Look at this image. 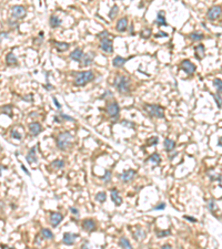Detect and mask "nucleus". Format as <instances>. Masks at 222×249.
I'll return each instance as SVG.
<instances>
[{
  "label": "nucleus",
  "mask_w": 222,
  "mask_h": 249,
  "mask_svg": "<svg viewBox=\"0 0 222 249\" xmlns=\"http://www.w3.org/2000/svg\"><path fill=\"white\" fill-rule=\"evenodd\" d=\"M94 198H96V201H99V203H105V199H107V194H105V192H99L97 195L94 196Z\"/></svg>",
  "instance_id": "2f4dec72"
},
{
  "label": "nucleus",
  "mask_w": 222,
  "mask_h": 249,
  "mask_svg": "<svg viewBox=\"0 0 222 249\" xmlns=\"http://www.w3.org/2000/svg\"><path fill=\"white\" fill-rule=\"evenodd\" d=\"M72 135L69 132H61L57 137V147L59 150H67L71 145Z\"/></svg>",
  "instance_id": "7ed1b4c3"
},
{
  "label": "nucleus",
  "mask_w": 222,
  "mask_h": 249,
  "mask_svg": "<svg viewBox=\"0 0 222 249\" xmlns=\"http://www.w3.org/2000/svg\"><path fill=\"white\" fill-rule=\"evenodd\" d=\"M23 101H27V102H32L34 101V95L32 94H29V95H26L22 98Z\"/></svg>",
  "instance_id": "de8ad7c7"
},
{
  "label": "nucleus",
  "mask_w": 222,
  "mask_h": 249,
  "mask_svg": "<svg viewBox=\"0 0 222 249\" xmlns=\"http://www.w3.org/2000/svg\"><path fill=\"white\" fill-rule=\"evenodd\" d=\"M99 48L102 50L105 53H112L113 52V44H112V41L108 38H103L100 41Z\"/></svg>",
  "instance_id": "6e6552de"
},
{
  "label": "nucleus",
  "mask_w": 222,
  "mask_h": 249,
  "mask_svg": "<svg viewBox=\"0 0 222 249\" xmlns=\"http://www.w3.org/2000/svg\"><path fill=\"white\" fill-rule=\"evenodd\" d=\"M49 23H50V27H51V28H58V27L61 26L62 20L60 19L58 16H51L50 20H49Z\"/></svg>",
  "instance_id": "a878e982"
},
{
  "label": "nucleus",
  "mask_w": 222,
  "mask_h": 249,
  "mask_svg": "<svg viewBox=\"0 0 222 249\" xmlns=\"http://www.w3.org/2000/svg\"><path fill=\"white\" fill-rule=\"evenodd\" d=\"M194 56L198 60H202L205 56V49L203 44H198L194 47Z\"/></svg>",
  "instance_id": "412c9836"
},
{
  "label": "nucleus",
  "mask_w": 222,
  "mask_h": 249,
  "mask_svg": "<svg viewBox=\"0 0 222 249\" xmlns=\"http://www.w3.org/2000/svg\"><path fill=\"white\" fill-rule=\"evenodd\" d=\"M69 209H70V212H71L73 215L79 216V210H78V208H74V207H69Z\"/></svg>",
  "instance_id": "8fccbe9b"
},
{
  "label": "nucleus",
  "mask_w": 222,
  "mask_h": 249,
  "mask_svg": "<svg viewBox=\"0 0 222 249\" xmlns=\"http://www.w3.org/2000/svg\"><path fill=\"white\" fill-rule=\"evenodd\" d=\"M119 245H120V247H121V248H127V249L132 248V246H131V243H130V241H129V239H127L125 237L120 238Z\"/></svg>",
  "instance_id": "c85d7f7f"
},
{
  "label": "nucleus",
  "mask_w": 222,
  "mask_h": 249,
  "mask_svg": "<svg viewBox=\"0 0 222 249\" xmlns=\"http://www.w3.org/2000/svg\"><path fill=\"white\" fill-rule=\"evenodd\" d=\"M148 143H147V146H154V145H157L158 143H159V139H158L157 136H152V137H150V139H148Z\"/></svg>",
  "instance_id": "c9c22d12"
},
{
  "label": "nucleus",
  "mask_w": 222,
  "mask_h": 249,
  "mask_svg": "<svg viewBox=\"0 0 222 249\" xmlns=\"http://www.w3.org/2000/svg\"><path fill=\"white\" fill-rule=\"evenodd\" d=\"M65 166V162L62 159H54V161L51 162V167L52 168H56V170H60Z\"/></svg>",
  "instance_id": "c756f323"
},
{
  "label": "nucleus",
  "mask_w": 222,
  "mask_h": 249,
  "mask_svg": "<svg viewBox=\"0 0 222 249\" xmlns=\"http://www.w3.org/2000/svg\"><path fill=\"white\" fill-rule=\"evenodd\" d=\"M189 37L192 41H200V40H203L204 39V34L202 32L200 31H194V32H191L189 34Z\"/></svg>",
  "instance_id": "bb28decb"
},
{
  "label": "nucleus",
  "mask_w": 222,
  "mask_h": 249,
  "mask_svg": "<svg viewBox=\"0 0 222 249\" xmlns=\"http://www.w3.org/2000/svg\"><path fill=\"white\" fill-rule=\"evenodd\" d=\"M129 59H131V58H127V59H125V58L117 56V57H114L113 60H112V64H113L114 68H122Z\"/></svg>",
  "instance_id": "4be33fe9"
},
{
  "label": "nucleus",
  "mask_w": 222,
  "mask_h": 249,
  "mask_svg": "<svg viewBox=\"0 0 222 249\" xmlns=\"http://www.w3.org/2000/svg\"><path fill=\"white\" fill-rule=\"evenodd\" d=\"M163 146H165V151L168 153H171L174 150V147H176V142L171 139H165V142H163Z\"/></svg>",
  "instance_id": "b1692460"
},
{
  "label": "nucleus",
  "mask_w": 222,
  "mask_h": 249,
  "mask_svg": "<svg viewBox=\"0 0 222 249\" xmlns=\"http://www.w3.org/2000/svg\"><path fill=\"white\" fill-rule=\"evenodd\" d=\"M10 135H11V137H12V139H14V140H21V135H20L19 132H18V131H16V130H12Z\"/></svg>",
  "instance_id": "37998d69"
},
{
  "label": "nucleus",
  "mask_w": 222,
  "mask_h": 249,
  "mask_svg": "<svg viewBox=\"0 0 222 249\" xmlns=\"http://www.w3.org/2000/svg\"><path fill=\"white\" fill-rule=\"evenodd\" d=\"M218 145H219L220 147H222V136L219 139V141H218Z\"/></svg>",
  "instance_id": "bf43d9fd"
},
{
  "label": "nucleus",
  "mask_w": 222,
  "mask_h": 249,
  "mask_svg": "<svg viewBox=\"0 0 222 249\" xmlns=\"http://www.w3.org/2000/svg\"><path fill=\"white\" fill-rule=\"evenodd\" d=\"M110 197H111V201H113V204L116 205V206H120V205L122 204L123 201L119 194V190H118L117 188H112V190H110Z\"/></svg>",
  "instance_id": "f8f14e48"
},
{
  "label": "nucleus",
  "mask_w": 222,
  "mask_h": 249,
  "mask_svg": "<svg viewBox=\"0 0 222 249\" xmlns=\"http://www.w3.org/2000/svg\"><path fill=\"white\" fill-rule=\"evenodd\" d=\"M222 13V8L220 6H213L211 7L210 9H209L208 13H207V17H208L209 20H211V21H214V20H216L218 18L221 16Z\"/></svg>",
  "instance_id": "1a4fd4ad"
},
{
  "label": "nucleus",
  "mask_w": 222,
  "mask_h": 249,
  "mask_svg": "<svg viewBox=\"0 0 222 249\" xmlns=\"http://www.w3.org/2000/svg\"><path fill=\"white\" fill-rule=\"evenodd\" d=\"M102 181L105 183H109L111 181V172L110 170H105V174L102 176Z\"/></svg>",
  "instance_id": "a19ab883"
},
{
  "label": "nucleus",
  "mask_w": 222,
  "mask_h": 249,
  "mask_svg": "<svg viewBox=\"0 0 222 249\" xmlns=\"http://www.w3.org/2000/svg\"><path fill=\"white\" fill-rule=\"evenodd\" d=\"M9 25H10V26H17V22H16V21L12 22V18H11V19L9 20Z\"/></svg>",
  "instance_id": "6e6d98bb"
},
{
  "label": "nucleus",
  "mask_w": 222,
  "mask_h": 249,
  "mask_svg": "<svg viewBox=\"0 0 222 249\" xmlns=\"http://www.w3.org/2000/svg\"><path fill=\"white\" fill-rule=\"evenodd\" d=\"M151 29L150 28H145L141 30V32H140V36H141V38H143V39H148L149 37L151 36Z\"/></svg>",
  "instance_id": "f704fd0d"
},
{
  "label": "nucleus",
  "mask_w": 222,
  "mask_h": 249,
  "mask_svg": "<svg viewBox=\"0 0 222 249\" xmlns=\"http://www.w3.org/2000/svg\"><path fill=\"white\" fill-rule=\"evenodd\" d=\"M79 238L78 234H72V232H65L62 238V243L67 246H72L76 241V239Z\"/></svg>",
  "instance_id": "9b49d317"
},
{
  "label": "nucleus",
  "mask_w": 222,
  "mask_h": 249,
  "mask_svg": "<svg viewBox=\"0 0 222 249\" xmlns=\"http://www.w3.org/2000/svg\"><path fill=\"white\" fill-rule=\"evenodd\" d=\"M116 29L119 32H125L128 29V19L127 18H121L118 20L117 25H116Z\"/></svg>",
  "instance_id": "aec40b11"
},
{
  "label": "nucleus",
  "mask_w": 222,
  "mask_h": 249,
  "mask_svg": "<svg viewBox=\"0 0 222 249\" xmlns=\"http://www.w3.org/2000/svg\"><path fill=\"white\" fill-rule=\"evenodd\" d=\"M136 175H137V172L134 170H127L121 173V174H119V175H118V178H119L120 181H122L123 183H129V182H131L136 177Z\"/></svg>",
  "instance_id": "0eeeda50"
},
{
  "label": "nucleus",
  "mask_w": 222,
  "mask_h": 249,
  "mask_svg": "<svg viewBox=\"0 0 222 249\" xmlns=\"http://www.w3.org/2000/svg\"><path fill=\"white\" fill-rule=\"evenodd\" d=\"M105 112L108 114L110 117L112 119H116L118 115H119V112H120V108H119V104H118L116 101H112V102H109L105 106Z\"/></svg>",
  "instance_id": "39448f33"
},
{
  "label": "nucleus",
  "mask_w": 222,
  "mask_h": 249,
  "mask_svg": "<svg viewBox=\"0 0 222 249\" xmlns=\"http://www.w3.org/2000/svg\"><path fill=\"white\" fill-rule=\"evenodd\" d=\"M52 101H54V105H56V108H57L58 110H60V109H61V104H60V103L58 102L57 99H56V98H52Z\"/></svg>",
  "instance_id": "603ef678"
},
{
  "label": "nucleus",
  "mask_w": 222,
  "mask_h": 249,
  "mask_svg": "<svg viewBox=\"0 0 222 249\" xmlns=\"http://www.w3.org/2000/svg\"><path fill=\"white\" fill-rule=\"evenodd\" d=\"M211 95L213 96L214 101H216V105H218V108L221 109L222 108V98L219 95V94H214V93H211Z\"/></svg>",
  "instance_id": "e433bc0d"
},
{
  "label": "nucleus",
  "mask_w": 222,
  "mask_h": 249,
  "mask_svg": "<svg viewBox=\"0 0 222 249\" xmlns=\"http://www.w3.org/2000/svg\"><path fill=\"white\" fill-rule=\"evenodd\" d=\"M183 218L184 219H187V220H190L191 223H196V218H194V217H190V216H183Z\"/></svg>",
  "instance_id": "3c124183"
},
{
  "label": "nucleus",
  "mask_w": 222,
  "mask_h": 249,
  "mask_svg": "<svg viewBox=\"0 0 222 249\" xmlns=\"http://www.w3.org/2000/svg\"><path fill=\"white\" fill-rule=\"evenodd\" d=\"M169 37V34L167 32H163V31H160L158 33L154 34V38H167Z\"/></svg>",
  "instance_id": "a18cd8bd"
},
{
  "label": "nucleus",
  "mask_w": 222,
  "mask_h": 249,
  "mask_svg": "<svg viewBox=\"0 0 222 249\" xmlns=\"http://www.w3.org/2000/svg\"><path fill=\"white\" fill-rule=\"evenodd\" d=\"M171 235V232L170 230H158L157 232V237L158 238H161V237H167V236H170Z\"/></svg>",
  "instance_id": "58836bf2"
},
{
  "label": "nucleus",
  "mask_w": 222,
  "mask_h": 249,
  "mask_svg": "<svg viewBox=\"0 0 222 249\" xmlns=\"http://www.w3.org/2000/svg\"><path fill=\"white\" fill-rule=\"evenodd\" d=\"M10 13H11V17L14 18V19L16 20L21 19V18H23L26 16V9H25V7L17 5V6L12 7L11 10H10Z\"/></svg>",
  "instance_id": "423d86ee"
},
{
  "label": "nucleus",
  "mask_w": 222,
  "mask_h": 249,
  "mask_svg": "<svg viewBox=\"0 0 222 249\" xmlns=\"http://www.w3.org/2000/svg\"><path fill=\"white\" fill-rule=\"evenodd\" d=\"M118 10H119V9H118V6L117 5H114V6L111 8L110 11H109V18H110V19H113V18L117 16Z\"/></svg>",
  "instance_id": "4c0bfd02"
},
{
  "label": "nucleus",
  "mask_w": 222,
  "mask_h": 249,
  "mask_svg": "<svg viewBox=\"0 0 222 249\" xmlns=\"http://www.w3.org/2000/svg\"><path fill=\"white\" fill-rule=\"evenodd\" d=\"M54 47H56V49H57L59 52H63L68 50L70 44L67 42H54Z\"/></svg>",
  "instance_id": "cd10ccee"
},
{
  "label": "nucleus",
  "mask_w": 222,
  "mask_h": 249,
  "mask_svg": "<svg viewBox=\"0 0 222 249\" xmlns=\"http://www.w3.org/2000/svg\"><path fill=\"white\" fill-rule=\"evenodd\" d=\"M29 131H30V133L32 134V136H37L39 135V133L42 131V126H41V124L38 123V122H32V123L29 124Z\"/></svg>",
  "instance_id": "a211bd4d"
},
{
  "label": "nucleus",
  "mask_w": 222,
  "mask_h": 249,
  "mask_svg": "<svg viewBox=\"0 0 222 249\" xmlns=\"http://www.w3.org/2000/svg\"><path fill=\"white\" fill-rule=\"evenodd\" d=\"M181 69H182L187 74L192 75V74H194V72H196V67L191 62V61H189V60H183L182 62H181Z\"/></svg>",
  "instance_id": "9d476101"
},
{
  "label": "nucleus",
  "mask_w": 222,
  "mask_h": 249,
  "mask_svg": "<svg viewBox=\"0 0 222 249\" xmlns=\"http://www.w3.org/2000/svg\"><path fill=\"white\" fill-rule=\"evenodd\" d=\"M6 62H7V64L11 65V67L12 65H17L18 59L12 52H9V53H7V56H6Z\"/></svg>",
  "instance_id": "393cba45"
},
{
  "label": "nucleus",
  "mask_w": 222,
  "mask_h": 249,
  "mask_svg": "<svg viewBox=\"0 0 222 249\" xmlns=\"http://www.w3.org/2000/svg\"><path fill=\"white\" fill-rule=\"evenodd\" d=\"M94 59V53L93 52H88L83 56L82 60H81V63H80V67L83 68V67H88V65L92 64Z\"/></svg>",
  "instance_id": "2eb2a0df"
},
{
  "label": "nucleus",
  "mask_w": 222,
  "mask_h": 249,
  "mask_svg": "<svg viewBox=\"0 0 222 249\" xmlns=\"http://www.w3.org/2000/svg\"><path fill=\"white\" fill-rule=\"evenodd\" d=\"M165 206H167V205H165V203H160L159 205L154 206L152 209H153V210H162V209H165Z\"/></svg>",
  "instance_id": "49530a36"
},
{
  "label": "nucleus",
  "mask_w": 222,
  "mask_h": 249,
  "mask_svg": "<svg viewBox=\"0 0 222 249\" xmlns=\"http://www.w3.org/2000/svg\"><path fill=\"white\" fill-rule=\"evenodd\" d=\"M41 235L45 239H52L54 238V234L51 230H49L48 228H42L41 229Z\"/></svg>",
  "instance_id": "7c9ffc66"
},
{
  "label": "nucleus",
  "mask_w": 222,
  "mask_h": 249,
  "mask_svg": "<svg viewBox=\"0 0 222 249\" xmlns=\"http://www.w3.org/2000/svg\"><path fill=\"white\" fill-rule=\"evenodd\" d=\"M26 159L29 164H36V163H38V157L37 154H36V146L31 147L29 150V152L26 155Z\"/></svg>",
  "instance_id": "dca6fc26"
},
{
  "label": "nucleus",
  "mask_w": 222,
  "mask_h": 249,
  "mask_svg": "<svg viewBox=\"0 0 222 249\" xmlns=\"http://www.w3.org/2000/svg\"><path fill=\"white\" fill-rule=\"evenodd\" d=\"M145 110L149 113V115L157 119H165V110L162 106L156 104H145Z\"/></svg>",
  "instance_id": "20e7f679"
},
{
  "label": "nucleus",
  "mask_w": 222,
  "mask_h": 249,
  "mask_svg": "<svg viewBox=\"0 0 222 249\" xmlns=\"http://www.w3.org/2000/svg\"><path fill=\"white\" fill-rule=\"evenodd\" d=\"M213 85H214V88L216 89V91H218V93L222 94V80L214 79L213 80Z\"/></svg>",
  "instance_id": "72a5a7b5"
},
{
  "label": "nucleus",
  "mask_w": 222,
  "mask_h": 249,
  "mask_svg": "<svg viewBox=\"0 0 222 249\" xmlns=\"http://www.w3.org/2000/svg\"><path fill=\"white\" fill-rule=\"evenodd\" d=\"M72 74L76 77L74 85H77V86H85L94 79V74L92 71H81V72H76Z\"/></svg>",
  "instance_id": "f03ea898"
},
{
  "label": "nucleus",
  "mask_w": 222,
  "mask_h": 249,
  "mask_svg": "<svg viewBox=\"0 0 222 249\" xmlns=\"http://www.w3.org/2000/svg\"><path fill=\"white\" fill-rule=\"evenodd\" d=\"M3 37L7 38V32H1V39H3Z\"/></svg>",
  "instance_id": "052dcab7"
},
{
  "label": "nucleus",
  "mask_w": 222,
  "mask_h": 249,
  "mask_svg": "<svg viewBox=\"0 0 222 249\" xmlns=\"http://www.w3.org/2000/svg\"><path fill=\"white\" fill-rule=\"evenodd\" d=\"M121 124H122L123 126H125V128H134L133 123H132V122H130V121H127V120H122V121H121Z\"/></svg>",
  "instance_id": "79ce46f5"
},
{
  "label": "nucleus",
  "mask_w": 222,
  "mask_h": 249,
  "mask_svg": "<svg viewBox=\"0 0 222 249\" xmlns=\"http://www.w3.org/2000/svg\"><path fill=\"white\" fill-rule=\"evenodd\" d=\"M81 226H82V228L85 232H92L93 230H96V221H94L93 219L88 218V219H85V220L82 221Z\"/></svg>",
  "instance_id": "ddd939ff"
},
{
  "label": "nucleus",
  "mask_w": 222,
  "mask_h": 249,
  "mask_svg": "<svg viewBox=\"0 0 222 249\" xmlns=\"http://www.w3.org/2000/svg\"><path fill=\"white\" fill-rule=\"evenodd\" d=\"M153 163L154 165H159L160 163H161V156H160L159 153H152L150 156H149L148 159H145V163Z\"/></svg>",
  "instance_id": "5701e85b"
},
{
  "label": "nucleus",
  "mask_w": 222,
  "mask_h": 249,
  "mask_svg": "<svg viewBox=\"0 0 222 249\" xmlns=\"http://www.w3.org/2000/svg\"><path fill=\"white\" fill-rule=\"evenodd\" d=\"M83 56H85V54H83L82 49L76 48L73 51L70 53V59L73 60V61H76V62H81V60H82Z\"/></svg>",
  "instance_id": "f3484780"
},
{
  "label": "nucleus",
  "mask_w": 222,
  "mask_h": 249,
  "mask_svg": "<svg viewBox=\"0 0 222 249\" xmlns=\"http://www.w3.org/2000/svg\"><path fill=\"white\" fill-rule=\"evenodd\" d=\"M154 23L159 27H168V22L165 20V13L163 11H159L157 14V18L154 20Z\"/></svg>",
  "instance_id": "6ab92c4d"
},
{
  "label": "nucleus",
  "mask_w": 222,
  "mask_h": 249,
  "mask_svg": "<svg viewBox=\"0 0 222 249\" xmlns=\"http://www.w3.org/2000/svg\"><path fill=\"white\" fill-rule=\"evenodd\" d=\"M1 112H2L3 114H6V115H8L9 117H11L12 116V106L11 105H3Z\"/></svg>",
  "instance_id": "473e14b6"
},
{
  "label": "nucleus",
  "mask_w": 222,
  "mask_h": 249,
  "mask_svg": "<svg viewBox=\"0 0 222 249\" xmlns=\"http://www.w3.org/2000/svg\"><path fill=\"white\" fill-rule=\"evenodd\" d=\"M218 181H219V186L222 188V174L219 176V179H218Z\"/></svg>",
  "instance_id": "4d7b16f0"
},
{
  "label": "nucleus",
  "mask_w": 222,
  "mask_h": 249,
  "mask_svg": "<svg viewBox=\"0 0 222 249\" xmlns=\"http://www.w3.org/2000/svg\"><path fill=\"white\" fill-rule=\"evenodd\" d=\"M208 208L209 210H210L211 213H213V214H214V210L218 209L216 206V203H214V199H210V201H208Z\"/></svg>",
  "instance_id": "ea45409f"
},
{
  "label": "nucleus",
  "mask_w": 222,
  "mask_h": 249,
  "mask_svg": "<svg viewBox=\"0 0 222 249\" xmlns=\"http://www.w3.org/2000/svg\"><path fill=\"white\" fill-rule=\"evenodd\" d=\"M60 117L62 119V121H69V122H74V119L69 115H65V114H60Z\"/></svg>",
  "instance_id": "c03bdc74"
},
{
  "label": "nucleus",
  "mask_w": 222,
  "mask_h": 249,
  "mask_svg": "<svg viewBox=\"0 0 222 249\" xmlns=\"http://www.w3.org/2000/svg\"><path fill=\"white\" fill-rule=\"evenodd\" d=\"M113 85L114 88L117 89L118 92L121 94H127L130 92V80L125 75L118 74L117 77L114 78Z\"/></svg>",
  "instance_id": "f257e3e1"
},
{
  "label": "nucleus",
  "mask_w": 222,
  "mask_h": 249,
  "mask_svg": "<svg viewBox=\"0 0 222 249\" xmlns=\"http://www.w3.org/2000/svg\"><path fill=\"white\" fill-rule=\"evenodd\" d=\"M21 168H22V170H23V172H25V173H26L27 175H30V173H29V170H27V168H26V166H25V165H22V164H21Z\"/></svg>",
  "instance_id": "864d4df0"
},
{
  "label": "nucleus",
  "mask_w": 222,
  "mask_h": 249,
  "mask_svg": "<svg viewBox=\"0 0 222 249\" xmlns=\"http://www.w3.org/2000/svg\"><path fill=\"white\" fill-rule=\"evenodd\" d=\"M45 88H46V90H52V89H54V86H52L51 84H46V85H45Z\"/></svg>",
  "instance_id": "5fc2aeb1"
},
{
  "label": "nucleus",
  "mask_w": 222,
  "mask_h": 249,
  "mask_svg": "<svg viewBox=\"0 0 222 249\" xmlns=\"http://www.w3.org/2000/svg\"><path fill=\"white\" fill-rule=\"evenodd\" d=\"M162 248H171V245H169V243H167V245H163Z\"/></svg>",
  "instance_id": "680f3d73"
},
{
  "label": "nucleus",
  "mask_w": 222,
  "mask_h": 249,
  "mask_svg": "<svg viewBox=\"0 0 222 249\" xmlns=\"http://www.w3.org/2000/svg\"><path fill=\"white\" fill-rule=\"evenodd\" d=\"M63 219V215L61 213H51L50 214V224L52 227H57Z\"/></svg>",
  "instance_id": "4468645a"
},
{
  "label": "nucleus",
  "mask_w": 222,
  "mask_h": 249,
  "mask_svg": "<svg viewBox=\"0 0 222 249\" xmlns=\"http://www.w3.org/2000/svg\"><path fill=\"white\" fill-rule=\"evenodd\" d=\"M176 155H178V153H176V152H174V154H171V155L169 156V159H173V157H176Z\"/></svg>",
  "instance_id": "13d9d810"
},
{
  "label": "nucleus",
  "mask_w": 222,
  "mask_h": 249,
  "mask_svg": "<svg viewBox=\"0 0 222 249\" xmlns=\"http://www.w3.org/2000/svg\"><path fill=\"white\" fill-rule=\"evenodd\" d=\"M107 36H109V32L107 31V30H105V31L100 32V33L97 34L98 38H101V39H103V38H107Z\"/></svg>",
  "instance_id": "09e8293b"
}]
</instances>
